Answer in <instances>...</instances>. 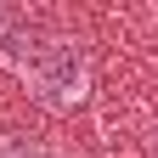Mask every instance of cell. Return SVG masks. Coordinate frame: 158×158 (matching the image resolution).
Instances as JSON below:
<instances>
[{
  "label": "cell",
  "mask_w": 158,
  "mask_h": 158,
  "mask_svg": "<svg viewBox=\"0 0 158 158\" xmlns=\"http://www.w3.org/2000/svg\"><path fill=\"white\" fill-rule=\"evenodd\" d=\"M11 68L28 79V90L45 107H79L85 102L90 68H85L79 40H68V34H23L11 45Z\"/></svg>",
  "instance_id": "cell-1"
},
{
  "label": "cell",
  "mask_w": 158,
  "mask_h": 158,
  "mask_svg": "<svg viewBox=\"0 0 158 158\" xmlns=\"http://www.w3.org/2000/svg\"><path fill=\"white\" fill-rule=\"evenodd\" d=\"M0 158H68V152L56 141H45V135H34V130H11L0 141Z\"/></svg>",
  "instance_id": "cell-2"
},
{
  "label": "cell",
  "mask_w": 158,
  "mask_h": 158,
  "mask_svg": "<svg viewBox=\"0 0 158 158\" xmlns=\"http://www.w3.org/2000/svg\"><path fill=\"white\" fill-rule=\"evenodd\" d=\"M23 28V11H11V6H0V45H6V40Z\"/></svg>",
  "instance_id": "cell-3"
},
{
  "label": "cell",
  "mask_w": 158,
  "mask_h": 158,
  "mask_svg": "<svg viewBox=\"0 0 158 158\" xmlns=\"http://www.w3.org/2000/svg\"><path fill=\"white\" fill-rule=\"evenodd\" d=\"M152 158H158V141H152Z\"/></svg>",
  "instance_id": "cell-4"
}]
</instances>
